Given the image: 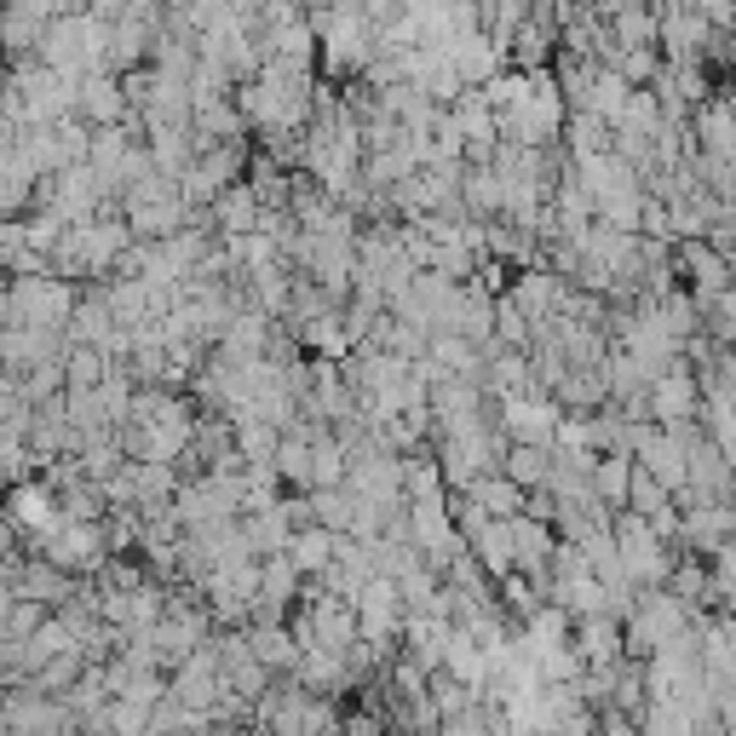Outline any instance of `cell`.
Instances as JSON below:
<instances>
[{
  "mask_svg": "<svg viewBox=\"0 0 736 736\" xmlns=\"http://www.w3.org/2000/svg\"><path fill=\"white\" fill-rule=\"evenodd\" d=\"M294 552H299L294 570H317V564L328 570V564H334V535H299Z\"/></svg>",
  "mask_w": 736,
  "mask_h": 736,
  "instance_id": "277c9868",
  "label": "cell"
},
{
  "mask_svg": "<svg viewBox=\"0 0 736 736\" xmlns=\"http://www.w3.org/2000/svg\"><path fill=\"white\" fill-rule=\"evenodd\" d=\"M219 225H225L230 236H253V225H259L253 190H230V196H219Z\"/></svg>",
  "mask_w": 736,
  "mask_h": 736,
  "instance_id": "7a4b0ae2",
  "label": "cell"
},
{
  "mask_svg": "<svg viewBox=\"0 0 736 736\" xmlns=\"http://www.w3.org/2000/svg\"><path fill=\"white\" fill-rule=\"evenodd\" d=\"M616 29H621V41H627V46H639V41H650V35H656V23L644 18L639 6H627V12L616 18Z\"/></svg>",
  "mask_w": 736,
  "mask_h": 736,
  "instance_id": "5b68a950",
  "label": "cell"
},
{
  "mask_svg": "<svg viewBox=\"0 0 736 736\" xmlns=\"http://www.w3.org/2000/svg\"><path fill=\"white\" fill-rule=\"evenodd\" d=\"M627 472H633V466H627V460L621 455H610V460H598L593 466V495H610V501H627Z\"/></svg>",
  "mask_w": 736,
  "mask_h": 736,
  "instance_id": "3957f363",
  "label": "cell"
},
{
  "mask_svg": "<svg viewBox=\"0 0 736 736\" xmlns=\"http://www.w3.org/2000/svg\"><path fill=\"white\" fill-rule=\"evenodd\" d=\"M259 650H253V656H259V662H288V656H294V650H288V633H259Z\"/></svg>",
  "mask_w": 736,
  "mask_h": 736,
  "instance_id": "8992f818",
  "label": "cell"
},
{
  "mask_svg": "<svg viewBox=\"0 0 736 736\" xmlns=\"http://www.w3.org/2000/svg\"><path fill=\"white\" fill-rule=\"evenodd\" d=\"M506 478L518 483V489H541V483H547V449H541V443H512V449H506Z\"/></svg>",
  "mask_w": 736,
  "mask_h": 736,
  "instance_id": "6da1fadb",
  "label": "cell"
}]
</instances>
